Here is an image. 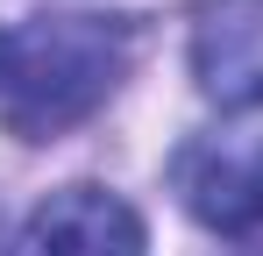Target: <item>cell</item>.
Here are the masks:
<instances>
[{"instance_id": "cell-1", "label": "cell", "mask_w": 263, "mask_h": 256, "mask_svg": "<svg viewBox=\"0 0 263 256\" xmlns=\"http://www.w3.org/2000/svg\"><path fill=\"white\" fill-rule=\"evenodd\" d=\"M135 64V29L121 14H29L0 22V128L14 142H57L92 121Z\"/></svg>"}, {"instance_id": "cell-2", "label": "cell", "mask_w": 263, "mask_h": 256, "mask_svg": "<svg viewBox=\"0 0 263 256\" xmlns=\"http://www.w3.org/2000/svg\"><path fill=\"white\" fill-rule=\"evenodd\" d=\"M171 192L228 256H263V128H214L171 157Z\"/></svg>"}, {"instance_id": "cell-3", "label": "cell", "mask_w": 263, "mask_h": 256, "mask_svg": "<svg viewBox=\"0 0 263 256\" xmlns=\"http://www.w3.org/2000/svg\"><path fill=\"white\" fill-rule=\"evenodd\" d=\"M185 50H192V85L220 114L263 107V0H199Z\"/></svg>"}, {"instance_id": "cell-4", "label": "cell", "mask_w": 263, "mask_h": 256, "mask_svg": "<svg viewBox=\"0 0 263 256\" xmlns=\"http://www.w3.org/2000/svg\"><path fill=\"white\" fill-rule=\"evenodd\" d=\"M7 256H149L142 213L107 185H64L22 221Z\"/></svg>"}]
</instances>
